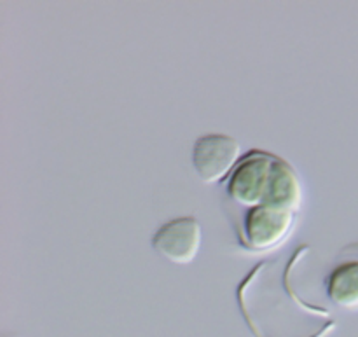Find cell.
<instances>
[{
    "label": "cell",
    "mask_w": 358,
    "mask_h": 337,
    "mask_svg": "<svg viewBox=\"0 0 358 337\" xmlns=\"http://www.w3.org/2000/svg\"><path fill=\"white\" fill-rule=\"evenodd\" d=\"M308 247L285 262H261L238 289L241 315L255 337H322L332 329L327 310L304 304L290 287V271Z\"/></svg>",
    "instance_id": "1"
},
{
    "label": "cell",
    "mask_w": 358,
    "mask_h": 337,
    "mask_svg": "<svg viewBox=\"0 0 358 337\" xmlns=\"http://www.w3.org/2000/svg\"><path fill=\"white\" fill-rule=\"evenodd\" d=\"M299 212L283 206H259L243 212L236 224L238 241L245 250L264 254L278 248L294 231Z\"/></svg>",
    "instance_id": "3"
},
{
    "label": "cell",
    "mask_w": 358,
    "mask_h": 337,
    "mask_svg": "<svg viewBox=\"0 0 358 337\" xmlns=\"http://www.w3.org/2000/svg\"><path fill=\"white\" fill-rule=\"evenodd\" d=\"M241 159L240 143L236 138L222 133H210L194 142L192 166L199 180L205 184H219L229 178Z\"/></svg>",
    "instance_id": "4"
},
{
    "label": "cell",
    "mask_w": 358,
    "mask_h": 337,
    "mask_svg": "<svg viewBox=\"0 0 358 337\" xmlns=\"http://www.w3.org/2000/svg\"><path fill=\"white\" fill-rule=\"evenodd\" d=\"M325 292L341 310H358V243L339 254L338 262L325 278Z\"/></svg>",
    "instance_id": "6"
},
{
    "label": "cell",
    "mask_w": 358,
    "mask_h": 337,
    "mask_svg": "<svg viewBox=\"0 0 358 337\" xmlns=\"http://www.w3.org/2000/svg\"><path fill=\"white\" fill-rule=\"evenodd\" d=\"M226 185L227 199L245 212L268 205L299 212L303 205V184L296 170L283 157L264 150L241 157Z\"/></svg>",
    "instance_id": "2"
},
{
    "label": "cell",
    "mask_w": 358,
    "mask_h": 337,
    "mask_svg": "<svg viewBox=\"0 0 358 337\" xmlns=\"http://www.w3.org/2000/svg\"><path fill=\"white\" fill-rule=\"evenodd\" d=\"M201 224L196 217H178L163 224L152 236V248L173 264H191L201 248Z\"/></svg>",
    "instance_id": "5"
}]
</instances>
